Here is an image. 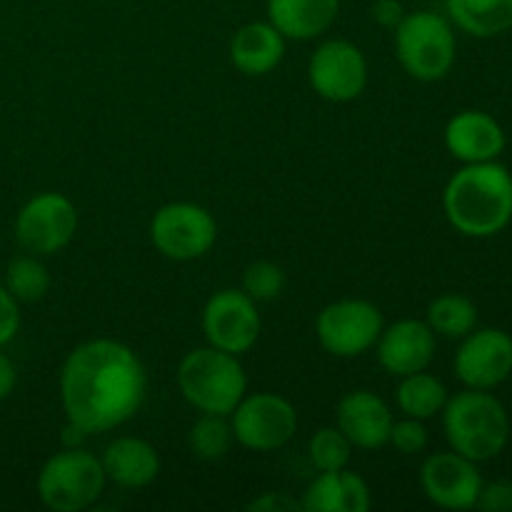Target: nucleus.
Listing matches in <instances>:
<instances>
[{"label": "nucleus", "mask_w": 512, "mask_h": 512, "mask_svg": "<svg viewBox=\"0 0 512 512\" xmlns=\"http://www.w3.org/2000/svg\"><path fill=\"white\" fill-rule=\"evenodd\" d=\"M420 485H423L425 498L438 508L470 510L475 508L483 490V475H480L478 463L455 450H448V453H433L425 458L420 468Z\"/></svg>", "instance_id": "obj_14"}, {"label": "nucleus", "mask_w": 512, "mask_h": 512, "mask_svg": "<svg viewBox=\"0 0 512 512\" xmlns=\"http://www.w3.org/2000/svg\"><path fill=\"white\" fill-rule=\"evenodd\" d=\"M148 375L128 345L110 338L88 340L65 358L60 400L65 418L88 435L128 423L143 405Z\"/></svg>", "instance_id": "obj_1"}, {"label": "nucleus", "mask_w": 512, "mask_h": 512, "mask_svg": "<svg viewBox=\"0 0 512 512\" xmlns=\"http://www.w3.org/2000/svg\"><path fill=\"white\" fill-rule=\"evenodd\" d=\"M453 370L465 388H498L512 375V338L500 328L473 330L460 343Z\"/></svg>", "instance_id": "obj_13"}, {"label": "nucleus", "mask_w": 512, "mask_h": 512, "mask_svg": "<svg viewBox=\"0 0 512 512\" xmlns=\"http://www.w3.org/2000/svg\"><path fill=\"white\" fill-rule=\"evenodd\" d=\"M438 340L425 320L405 318L398 323L388 325L380 333L375 350H378V363L393 378H405V375L428 370L435 358Z\"/></svg>", "instance_id": "obj_15"}, {"label": "nucleus", "mask_w": 512, "mask_h": 512, "mask_svg": "<svg viewBox=\"0 0 512 512\" xmlns=\"http://www.w3.org/2000/svg\"><path fill=\"white\" fill-rule=\"evenodd\" d=\"M383 313L368 300H335L325 305L315 323L320 345L335 358H358L375 348L383 333Z\"/></svg>", "instance_id": "obj_9"}, {"label": "nucleus", "mask_w": 512, "mask_h": 512, "mask_svg": "<svg viewBox=\"0 0 512 512\" xmlns=\"http://www.w3.org/2000/svg\"><path fill=\"white\" fill-rule=\"evenodd\" d=\"M78 230V210L63 193H38L15 218V240L30 255H55L68 248Z\"/></svg>", "instance_id": "obj_8"}, {"label": "nucleus", "mask_w": 512, "mask_h": 512, "mask_svg": "<svg viewBox=\"0 0 512 512\" xmlns=\"http://www.w3.org/2000/svg\"><path fill=\"white\" fill-rule=\"evenodd\" d=\"M475 508L485 512H512V480L483 483Z\"/></svg>", "instance_id": "obj_30"}, {"label": "nucleus", "mask_w": 512, "mask_h": 512, "mask_svg": "<svg viewBox=\"0 0 512 512\" xmlns=\"http://www.w3.org/2000/svg\"><path fill=\"white\" fill-rule=\"evenodd\" d=\"M395 395H398L400 413H403L405 418L415 420H430L438 413H443L445 403H448L450 398L443 380L425 373V370L400 378L398 393Z\"/></svg>", "instance_id": "obj_23"}, {"label": "nucleus", "mask_w": 512, "mask_h": 512, "mask_svg": "<svg viewBox=\"0 0 512 512\" xmlns=\"http://www.w3.org/2000/svg\"><path fill=\"white\" fill-rule=\"evenodd\" d=\"M15 383H18V370H15L13 360L0 348V400L10 398V393L15 390Z\"/></svg>", "instance_id": "obj_34"}, {"label": "nucleus", "mask_w": 512, "mask_h": 512, "mask_svg": "<svg viewBox=\"0 0 512 512\" xmlns=\"http://www.w3.org/2000/svg\"><path fill=\"white\" fill-rule=\"evenodd\" d=\"M265 10L285 40H315L333 28L340 0H268Z\"/></svg>", "instance_id": "obj_18"}, {"label": "nucleus", "mask_w": 512, "mask_h": 512, "mask_svg": "<svg viewBox=\"0 0 512 512\" xmlns=\"http://www.w3.org/2000/svg\"><path fill=\"white\" fill-rule=\"evenodd\" d=\"M443 430L450 450L473 463L498 458L510 443L508 410L488 390L465 388L448 398L443 408Z\"/></svg>", "instance_id": "obj_3"}, {"label": "nucleus", "mask_w": 512, "mask_h": 512, "mask_svg": "<svg viewBox=\"0 0 512 512\" xmlns=\"http://www.w3.org/2000/svg\"><path fill=\"white\" fill-rule=\"evenodd\" d=\"M203 333L213 348L230 355L248 353L260 338L258 303L243 290H218L203 308Z\"/></svg>", "instance_id": "obj_11"}, {"label": "nucleus", "mask_w": 512, "mask_h": 512, "mask_svg": "<svg viewBox=\"0 0 512 512\" xmlns=\"http://www.w3.org/2000/svg\"><path fill=\"white\" fill-rule=\"evenodd\" d=\"M285 270L270 260H258L250 263L243 273V293L250 295L255 303H268L275 300L285 290Z\"/></svg>", "instance_id": "obj_28"}, {"label": "nucleus", "mask_w": 512, "mask_h": 512, "mask_svg": "<svg viewBox=\"0 0 512 512\" xmlns=\"http://www.w3.org/2000/svg\"><path fill=\"white\" fill-rule=\"evenodd\" d=\"M448 223L465 238H493L512 220V175L498 160L468 163L443 193Z\"/></svg>", "instance_id": "obj_2"}, {"label": "nucleus", "mask_w": 512, "mask_h": 512, "mask_svg": "<svg viewBox=\"0 0 512 512\" xmlns=\"http://www.w3.org/2000/svg\"><path fill=\"white\" fill-rule=\"evenodd\" d=\"M425 323L430 325L435 335H443V338L450 340H463L478 325V308L465 295L445 293L428 305Z\"/></svg>", "instance_id": "obj_24"}, {"label": "nucleus", "mask_w": 512, "mask_h": 512, "mask_svg": "<svg viewBox=\"0 0 512 512\" xmlns=\"http://www.w3.org/2000/svg\"><path fill=\"white\" fill-rule=\"evenodd\" d=\"M218 238L215 218L195 203H168L153 215L150 240L168 260L188 263L210 253Z\"/></svg>", "instance_id": "obj_10"}, {"label": "nucleus", "mask_w": 512, "mask_h": 512, "mask_svg": "<svg viewBox=\"0 0 512 512\" xmlns=\"http://www.w3.org/2000/svg\"><path fill=\"white\" fill-rule=\"evenodd\" d=\"M370 15H373V20L380 28L395 30L408 13H405V5L400 0H375Z\"/></svg>", "instance_id": "obj_32"}, {"label": "nucleus", "mask_w": 512, "mask_h": 512, "mask_svg": "<svg viewBox=\"0 0 512 512\" xmlns=\"http://www.w3.org/2000/svg\"><path fill=\"white\" fill-rule=\"evenodd\" d=\"M310 88L330 103H350L368 85V63L363 50L350 40H325L308 63Z\"/></svg>", "instance_id": "obj_12"}, {"label": "nucleus", "mask_w": 512, "mask_h": 512, "mask_svg": "<svg viewBox=\"0 0 512 512\" xmlns=\"http://www.w3.org/2000/svg\"><path fill=\"white\" fill-rule=\"evenodd\" d=\"M105 470L100 458L83 448H65L50 455L38 473V495L45 508L55 512H80L103 495Z\"/></svg>", "instance_id": "obj_6"}, {"label": "nucleus", "mask_w": 512, "mask_h": 512, "mask_svg": "<svg viewBox=\"0 0 512 512\" xmlns=\"http://www.w3.org/2000/svg\"><path fill=\"white\" fill-rule=\"evenodd\" d=\"M350 455H353V443L345 438L338 425L318 430L308 443V458L320 473L348 468Z\"/></svg>", "instance_id": "obj_27"}, {"label": "nucleus", "mask_w": 512, "mask_h": 512, "mask_svg": "<svg viewBox=\"0 0 512 512\" xmlns=\"http://www.w3.org/2000/svg\"><path fill=\"white\" fill-rule=\"evenodd\" d=\"M283 58L285 38L268 20H255V23L243 25L230 43V60L240 73L250 75V78L273 73L283 63Z\"/></svg>", "instance_id": "obj_19"}, {"label": "nucleus", "mask_w": 512, "mask_h": 512, "mask_svg": "<svg viewBox=\"0 0 512 512\" xmlns=\"http://www.w3.org/2000/svg\"><path fill=\"white\" fill-rule=\"evenodd\" d=\"M388 443L403 455L423 453L425 445H428V430H425L423 420H415V418L393 420Z\"/></svg>", "instance_id": "obj_29"}, {"label": "nucleus", "mask_w": 512, "mask_h": 512, "mask_svg": "<svg viewBox=\"0 0 512 512\" xmlns=\"http://www.w3.org/2000/svg\"><path fill=\"white\" fill-rule=\"evenodd\" d=\"M20 330V308L18 300L8 293L5 285H0V348L10 343Z\"/></svg>", "instance_id": "obj_31"}, {"label": "nucleus", "mask_w": 512, "mask_h": 512, "mask_svg": "<svg viewBox=\"0 0 512 512\" xmlns=\"http://www.w3.org/2000/svg\"><path fill=\"white\" fill-rule=\"evenodd\" d=\"M233 428H230L228 415H210L203 413V418L195 420V425L188 433L190 450L200 460H220L228 455L233 445Z\"/></svg>", "instance_id": "obj_26"}, {"label": "nucleus", "mask_w": 512, "mask_h": 512, "mask_svg": "<svg viewBox=\"0 0 512 512\" xmlns=\"http://www.w3.org/2000/svg\"><path fill=\"white\" fill-rule=\"evenodd\" d=\"M505 143L503 125L485 110H463L445 125V148L463 165L498 160Z\"/></svg>", "instance_id": "obj_16"}, {"label": "nucleus", "mask_w": 512, "mask_h": 512, "mask_svg": "<svg viewBox=\"0 0 512 512\" xmlns=\"http://www.w3.org/2000/svg\"><path fill=\"white\" fill-rule=\"evenodd\" d=\"M105 478L120 488H145L160 473V458L148 440L118 438L105 448L100 458Z\"/></svg>", "instance_id": "obj_21"}, {"label": "nucleus", "mask_w": 512, "mask_h": 512, "mask_svg": "<svg viewBox=\"0 0 512 512\" xmlns=\"http://www.w3.org/2000/svg\"><path fill=\"white\" fill-rule=\"evenodd\" d=\"M178 388L200 413L230 415L248 390V378L238 363V355L208 345L190 350L180 360Z\"/></svg>", "instance_id": "obj_4"}, {"label": "nucleus", "mask_w": 512, "mask_h": 512, "mask_svg": "<svg viewBox=\"0 0 512 512\" xmlns=\"http://www.w3.org/2000/svg\"><path fill=\"white\" fill-rule=\"evenodd\" d=\"M300 508L305 512H368L370 488L350 470H330L308 485Z\"/></svg>", "instance_id": "obj_20"}, {"label": "nucleus", "mask_w": 512, "mask_h": 512, "mask_svg": "<svg viewBox=\"0 0 512 512\" xmlns=\"http://www.w3.org/2000/svg\"><path fill=\"white\" fill-rule=\"evenodd\" d=\"M230 418L233 438L253 453H270L298 433V413L293 403L275 393L243 395Z\"/></svg>", "instance_id": "obj_7"}, {"label": "nucleus", "mask_w": 512, "mask_h": 512, "mask_svg": "<svg viewBox=\"0 0 512 512\" xmlns=\"http://www.w3.org/2000/svg\"><path fill=\"white\" fill-rule=\"evenodd\" d=\"M445 13L473 38H498L512 30V0H445Z\"/></svg>", "instance_id": "obj_22"}, {"label": "nucleus", "mask_w": 512, "mask_h": 512, "mask_svg": "<svg viewBox=\"0 0 512 512\" xmlns=\"http://www.w3.org/2000/svg\"><path fill=\"white\" fill-rule=\"evenodd\" d=\"M248 510H258V512H290V510H303L300 508V500L290 498L285 493H265L263 498L253 500L248 505Z\"/></svg>", "instance_id": "obj_33"}, {"label": "nucleus", "mask_w": 512, "mask_h": 512, "mask_svg": "<svg viewBox=\"0 0 512 512\" xmlns=\"http://www.w3.org/2000/svg\"><path fill=\"white\" fill-rule=\"evenodd\" d=\"M335 423L353 443V448L378 450L388 445L393 413L380 395L370 390H355L338 403Z\"/></svg>", "instance_id": "obj_17"}, {"label": "nucleus", "mask_w": 512, "mask_h": 512, "mask_svg": "<svg viewBox=\"0 0 512 512\" xmlns=\"http://www.w3.org/2000/svg\"><path fill=\"white\" fill-rule=\"evenodd\" d=\"M85 438H88V433H85L80 425L70 423V420L65 423V428H63V445H65V448H83Z\"/></svg>", "instance_id": "obj_35"}, {"label": "nucleus", "mask_w": 512, "mask_h": 512, "mask_svg": "<svg viewBox=\"0 0 512 512\" xmlns=\"http://www.w3.org/2000/svg\"><path fill=\"white\" fill-rule=\"evenodd\" d=\"M50 273L38 255H20L8 263L5 270V288L18 303H38L50 290Z\"/></svg>", "instance_id": "obj_25"}, {"label": "nucleus", "mask_w": 512, "mask_h": 512, "mask_svg": "<svg viewBox=\"0 0 512 512\" xmlns=\"http://www.w3.org/2000/svg\"><path fill=\"white\" fill-rule=\"evenodd\" d=\"M395 55L410 78L420 83L443 80L453 70L458 43L448 15L415 10L395 28Z\"/></svg>", "instance_id": "obj_5"}]
</instances>
